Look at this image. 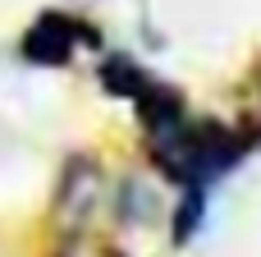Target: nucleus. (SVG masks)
Segmentation results:
<instances>
[{"instance_id": "obj_1", "label": "nucleus", "mask_w": 261, "mask_h": 257, "mask_svg": "<svg viewBox=\"0 0 261 257\" xmlns=\"http://www.w3.org/2000/svg\"><path fill=\"white\" fill-rule=\"evenodd\" d=\"M257 147H261V138L248 124H229V120H211V115H188L170 133L147 138V161H151V170L170 189H184V184L216 189Z\"/></svg>"}, {"instance_id": "obj_2", "label": "nucleus", "mask_w": 261, "mask_h": 257, "mask_svg": "<svg viewBox=\"0 0 261 257\" xmlns=\"http://www.w3.org/2000/svg\"><path fill=\"white\" fill-rule=\"evenodd\" d=\"M78 51H106V41L73 9H46V14H37L28 23L23 41H18V55L28 64H37V69H64V64H73Z\"/></svg>"}, {"instance_id": "obj_3", "label": "nucleus", "mask_w": 261, "mask_h": 257, "mask_svg": "<svg viewBox=\"0 0 261 257\" xmlns=\"http://www.w3.org/2000/svg\"><path fill=\"white\" fill-rule=\"evenodd\" d=\"M106 198V170L92 152H73L60 170V184H55V225L60 235H83L92 212L101 207Z\"/></svg>"}, {"instance_id": "obj_4", "label": "nucleus", "mask_w": 261, "mask_h": 257, "mask_svg": "<svg viewBox=\"0 0 261 257\" xmlns=\"http://www.w3.org/2000/svg\"><path fill=\"white\" fill-rule=\"evenodd\" d=\"M206 216H211V189H206V184H184V189H174L170 244H174V248H188V244L206 230Z\"/></svg>"}, {"instance_id": "obj_5", "label": "nucleus", "mask_w": 261, "mask_h": 257, "mask_svg": "<svg viewBox=\"0 0 261 257\" xmlns=\"http://www.w3.org/2000/svg\"><path fill=\"white\" fill-rule=\"evenodd\" d=\"M96 78H101V92H110V97H119V101H133V97L147 87L151 69H147L138 55H128V51H101Z\"/></svg>"}, {"instance_id": "obj_6", "label": "nucleus", "mask_w": 261, "mask_h": 257, "mask_svg": "<svg viewBox=\"0 0 261 257\" xmlns=\"http://www.w3.org/2000/svg\"><path fill=\"white\" fill-rule=\"evenodd\" d=\"M115 216L119 225H142L151 221V193H142V179H124L115 193Z\"/></svg>"}, {"instance_id": "obj_7", "label": "nucleus", "mask_w": 261, "mask_h": 257, "mask_svg": "<svg viewBox=\"0 0 261 257\" xmlns=\"http://www.w3.org/2000/svg\"><path fill=\"white\" fill-rule=\"evenodd\" d=\"M106 257H128V253H124V248H110V253H106Z\"/></svg>"}]
</instances>
